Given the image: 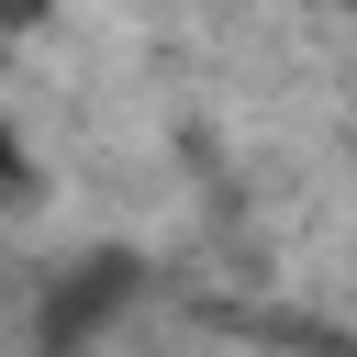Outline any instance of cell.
Segmentation results:
<instances>
[{
	"label": "cell",
	"mask_w": 357,
	"mask_h": 357,
	"mask_svg": "<svg viewBox=\"0 0 357 357\" xmlns=\"http://www.w3.org/2000/svg\"><path fill=\"white\" fill-rule=\"evenodd\" d=\"M123 301H134V257H78V268L56 279V301H45L33 335H45V346H78V335H100Z\"/></svg>",
	"instance_id": "6da1fadb"
}]
</instances>
